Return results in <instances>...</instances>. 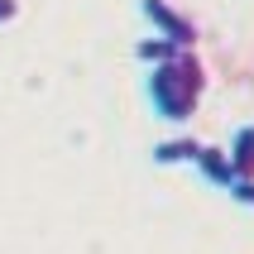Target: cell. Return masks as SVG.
<instances>
[{
    "label": "cell",
    "mask_w": 254,
    "mask_h": 254,
    "mask_svg": "<svg viewBox=\"0 0 254 254\" xmlns=\"http://www.w3.org/2000/svg\"><path fill=\"white\" fill-rule=\"evenodd\" d=\"M144 91H149V106H154L158 120L187 125L197 115L201 96H206V63L197 58V48H178L168 63H154L149 67Z\"/></svg>",
    "instance_id": "6da1fadb"
},
{
    "label": "cell",
    "mask_w": 254,
    "mask_h": 254,
    "mask_svg": "<svg viewBox=\"0 0 254 254\" xmlns=\"http://www.w3.org/2000/svg\"><path fill=\"white\" fill-rule=\"evenodd\" d=\"M139 14L154 24V34H163V39H173L178 48H197L201 34H197V19L192 14H183L173 0H139Z\"/></svg>",
    "instance_id": "7a4b0ae2"
},
{
    "label": "cell",
    "mask_w": 254,
    "mask_h": 254,
    "mask_svg": "<svg viewBox=\"0 0 254 254\" xmlns=\"http://www.w3.org/2000/svg\"><path fill=\"white\" fill-rule=\"evenodd\" d=\"M192 168H197L211 187H221V192L235 183V168H230V149H221V144H201V154H197V163H192Z\"/></svg>",
    "instance_id": "3957f363"
},
{
    "label": "cell",
    "mask_w": 254,
    "mask_h": 254,
    "mask_svg": "<svg viewBox=\"0 0 254 254\" xmlns=\"http://www.w3.org/2000/svg\"><path fill=\"white\" fill-rule=\"evenodd\" d=\"M197 154H201V144L187 139V134L154 144V163H158V168H173V163H197Z\"/></svg>",
    "instance_id": "277c9868"
},
{
    "label": "cell",
    "mask_w": 254,
    "mask_h": 254,
    "mask_svg": "<svg viewBox=\"0 0 254 254\" xmlns=\"http://www.w3.org/2000/svg\"><path fill=\"white\" fill-rule=\"evenodd\" d=\"M226 149H230V168H235V178H254V125H240Z\"/></svg>",
    "instance_id": "5b68a950"
},
{
    "label": "cell",
    "mask_w": 254,
    "mask_h": 254,
    "mask_svg": "<svg viewBox=\"0 0 254 254\" xmlns=\"http://www.w3.org/2000/svg\"><path fill=\"white\" fill-rule=\"evenodd\" d=\"M173 53H178V43L163 39V34H149V39L134 43V58H139V63H149V67H154V63H168Z\"/></svg>",
    "instance_id": "8992f818"
},
{
    "label": "cell",
    "mask_w": 254,
    "mask_h": 254,
    "mask_svg": "<svg viewBox=\"0 0 254 254\" xmlns=\"http://www.w3.org/2000/svg\"><path fill=\"white\" fill-rule=\"evenodd\" d=\"M14 14H19V0H0V24H10Z\"/></svg>",
    "instance_id": "52a82bcc"
}]
</instances>
